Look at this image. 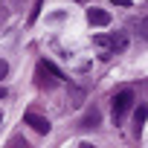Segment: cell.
<instances>
[{
    "mask_svg": "<svg viewBox=\"0 0 148 148\" xmlns=\"http://www.w3.org/2000/svg\"><path fill=\"white\" fill-rule=\"evenodd\" d=\"M134 122H136V131H142V122H145V108H142V105L136 108V113H134Z\"/></svg>",
    "mask_w": 148,
    "mask_h": 148,
    "instance_id": "cell-7",
    "label": "cell"
},
{
    "mask_svg": "<svg viewBox=\"0 0 148 148\" xmlns=\"http://www.w3.org/2000/svg\"><path fill=\"white\" fill-rule=\"evenodd\" d=\"M21 3H23V0H12V6H15V9H18V6H21Z\"/></svg>",
    "mask_w": 148,
    "mask_h": 148,
    "instance_id": "cell-13",
    "label": "cell"
},
{
    "mask_svg": "<svg viewBox=\"0 0 148 148\" xmlns=\"http://www.w3.org/2000/svg\"><path fill=\"white\" fill-rule=\"evenodd\" d=\"M110 12H105V9H87V23L90 26H110Z\"/></svg>",
    "mask_w": 148,
    "mask_h": 148,
    "instance_id": "cell-5",
    "label": "cell"
},
{
    "mask_svg": "<svg viewBox=\"0 0 148 148\" xmlns=\"http://www.w3.org/2000/svg\"><path fill=\"white\" fill-rule=\"evenodd\" d=\"M93 47L99 49V58H110V52H113L116 47L122 49V47H125V41H119V44H116V38H108V35H96V38H93Z\"/></svg>",
    "mask_w": 148,
    "mask_h": 148,
    "instance_id": "cell-3",
    "label": "cell"
},
{
    "mask_svg": "<svg viewBox=\"0 0 148 148\" xmlns=\"http://www.w3.org/2000/svg\"><path fill=\"white\" fill-rule=\"evenodd\" d=\"M61 79H64L61 70H58L52 61H47V58L38 61V84H41V87H55Z\"/></svg>",
    "mask_w": 148,
    "mask_h": 148,
    "instance_id": "cell-1",
    "label": "cell"
},
{
    "mask_svg": "<svg viewBox=\"0 0 148 148\" xmlns=\"http://www.w3.org/2000/svg\"><path fill=\"white\" fill-rule=\"evenodd\" d=\"M79 148H96V145H90V142H84V145H79Z\"/></svg>",
    "mask_w": 148,
    "mask_h": 148,
    "instance_id": "cell-14",
    "label": "cell"
},
{
    "mask_svg": "<svg viewBox=\"0 0 148 148\" xmlns=\"http://www.w3.org/2000/svg\"><path fill=\"white\" fill-rule=\"evenodd\" d=\"M12 145H15V148H26V139H21V136H15V139H12Z\"/></svg>",
    "mask_w": 148,
    "mask_h": 148,
    "instance_id": "cell-11",
    "label": "cell"
},
{
    "mask_svg": "<svg viewBox=\"0 0 148 148\" xmlns=\"http://www.w3.org/2000/svg\"><path fill=\"white\" fill-rule=\"evenodd\" d=\"M6 76H9V61L0 58V79H6Z\"/></svg>",
    "mask_w": 148,
    "mask_h": 148,
    "instance_id": "cell-9",
    "label": "cell"
},
{
    "mask_svg": "<svg viewBox=\"0 0 148 148\" xmlns=\"http://www.w3.org/2000/svg\"><path fill=\"white\" fill-rule=\"evenodd\" d=\"M110 3H119V6H131V0H110Z\"/></svg>",
    "mask_w": 148,
    "mask_h": 148,
    "instance_id": "cell-12",
    "label": "cell"
},
{
    "mask_svg": "<svg viewBox=\"0 0 148 148\" xmlns=\"http://www.w3.org/2000/svg\"><path fill=\"white\" fill-rule=\"evenodd\" d=\"M0 122H3V116H0Z\"/></svg>",
    "mask_w": 148,
    "mask_h": 148,
    "instance_id": "cell-15",
    "label": "cell"
},
{
    "mask_svg": "<svg viewBox=\"0 0 148 148\" xmlns=\"http://www.w3.org/2000/svg\"><path fill=\"white\" fill-rule=\"evenodd\" d=\"M99 119H102V113H99V110L93 108V110H90V113L84 116V122H82V125H84V128H93V125H99Z\"/></svg>",
    "mask_w": 148,
    "mask_h": 148,
    "instance_id": "cell-6",
    "label": "cell"
},
{
    "mask_svg": "<svg viewBox=\"0 0 148 148\" xmlns=\"http://www.w3.org/2000/svg\"><path fill=\"white\" fill-rule=\"evenodd\" d=\"M23 122H26V125H32L38 134H49V131H52L49 119H47V116H41V113H26V116H23Z\"/></svg>",
    "mask_w": 148,
    "mask_h": 148,
    "instance_id": "cell-4",
    "label": "cell"
},
{
    "mask_svg": "<svg viewBox=\"0 0 148 148\" xmlns=\"http://www.w3.org/2000/svg\"><path fill=\"white\" fill-rule=\"evenodd\" d=\"M131 102H134V93H131V90H122V93L113 96V122H116V125H119V122L125 119V113L131 110Z\"/></svg>",
    "mask_w": 148,
    "mask_h": 148,
    "instance_id": "cell-2",
    "label": "cell"
},
{
    "mask_svg": "<svg viewBox=\"0 0 148 148\" xmlns=\"http://www.w3.org/2000/svg\"><path fill=\"white\" fill-rule=\"evenodd\" d=\"M41 6H44V0H35V6H32V12H29V23H32V21L41 15Z\"/></svg>",
    "mask_w": 148,
    "mask_h": 148,
    "instance_id": "cell-8",
    "label": "cell"
},
{
    "mask_svg": "<svg viewBox=\"0 0 148 148\" xmlns=\"http://www.w3.org/2000/svg\"><path fill=\"white\" fill-rule=\"evenodd\" d=\"M6 21H9V9H6V6H0V26H3Z\"/></svg>",
    "mask_w": 148,
    "mask_h": 148,
    "instance_id": "cell-10",
    "label": "cell"
}]
</instances>
